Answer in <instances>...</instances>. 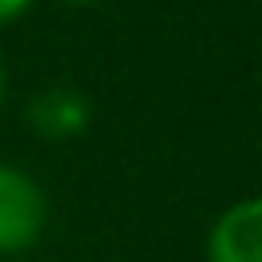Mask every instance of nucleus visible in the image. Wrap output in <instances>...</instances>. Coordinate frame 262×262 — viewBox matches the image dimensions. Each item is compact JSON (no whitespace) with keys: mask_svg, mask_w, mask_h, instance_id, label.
Returning a JSON list of instances; mask_svg holds the SVG:
<instances>
[{"mask_svg":"<svg viewBox=\"0 0 262 262\" xmlns=\"http://www.w3.org/2000/svg\"><path fill=\"white\" fill-rule=\"evenodd\" d=\"M45 229V192L41 184L12 168L0 164V258L29 250Z\"/></svg>","mask_w":262,"mask_h":262,"instance_id":"1","label":"nucleus"},{"mask_svg":"<svg viewBox=\"0 0 262 262\" xmlns=\"http://www.w3.org/2000/svg\"><path fill=\"white\" fill-rule=\"evenodd\" d=\"M209 262H262V196L229 205L209 229Z\"/></svg>","mask_w":262,"mask_h":262,"instance_id":"2","label":"nucleus"},{"mask_svg":"<svg viewBox=\"0 0 262 262\" xmlns=\"http://www.w3.org/2000/svg\"><path fill=\"white\" fill-rule=\"evenodd\" d=\"M90 102L82 90L74 86H49L45 94H37L25 111V119L33 123V131L41 139H74L90 127Z\"/></svg>","mask_w":262,"mask_h":262,"instance_id":"3","label":"nucleus"},{"mask_svg":"<svg viewBox=\"0 0 262 262\" xmlns=\"http://www.w3.org/2000/svg\"><path fill=\"white\" fill-rule=\"evenodd\" d=\"M33 0H0V25H8V20H16L25 8H29Z\"/></svg>","mask_w":262,"mask_h":262,"instance_id":"4","label":"nucleus"},{"mask_svg":"<svg viewBox=\"0 0 262 262\" xmlns=\"http://www.w3.org/2000/svg\"><path fill=\"white\" fill-rule=\"evenodd\" d=\"M61 4H74V8H86V4H102V0H61Z\"/></svg>","mask_w":262,"mask_h":262,"instance_id":"5","label":"nucleus"},{"mask_svg":"<svg viewBox=\"0 0 262 262\" xmlns=\"http://www.w3.org/2000/svg\"><path fill=\"white\" fill-rule=\"evenodd\" d=\"M4 90H8V78H4V66H0V106H4Z\"/></svg>","mask_w":262,"mask_h":262,"instance_id":"6","label":"nucleus"},{"mask_svg":"<svg viewBox=\"0 0 262 262\" xmlns=\"http://www.w3.org/2000/svg\"><path fill=\"white\" fill-rule=\"evenodd\" d=\"M258 70H262V66H258Z\"/></svg>","mask_w":262,"mask_h":262,"instance_id":"7","label":"nucleus"}]
</instances>
